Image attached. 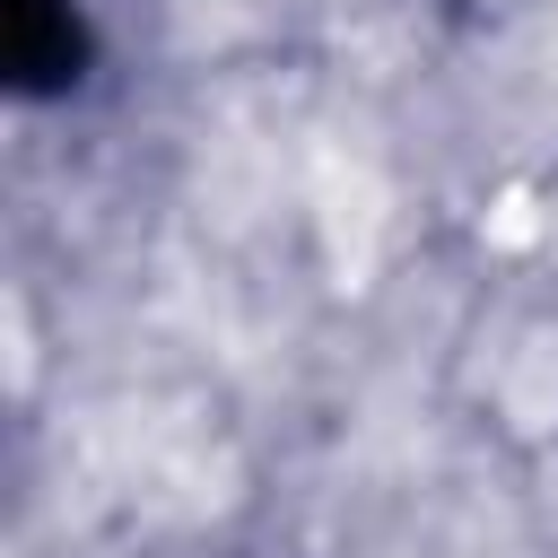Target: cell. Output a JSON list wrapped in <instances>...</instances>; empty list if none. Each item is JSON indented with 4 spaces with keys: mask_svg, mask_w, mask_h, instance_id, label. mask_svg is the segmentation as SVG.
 Returning a JSON list of instances; mask_svg holds the SVG:
<instances>
[{
    "mask_svg": "<svg viewBox=\"0 0 558 558\" xmlns=\"http://www.w3.org/2000/svg\"><path fill=\"white\" fill-rule=\"evenodd\" d=\"M480 235H488L497 253H523V244H541V201H532L523 183H506V192L488 201V218H480Z\"/></svg>",
    "mask_w": 558,
    "mask_h": 558,
    "instance_id": "1",
    "label": "cell"
}]
</instances>
